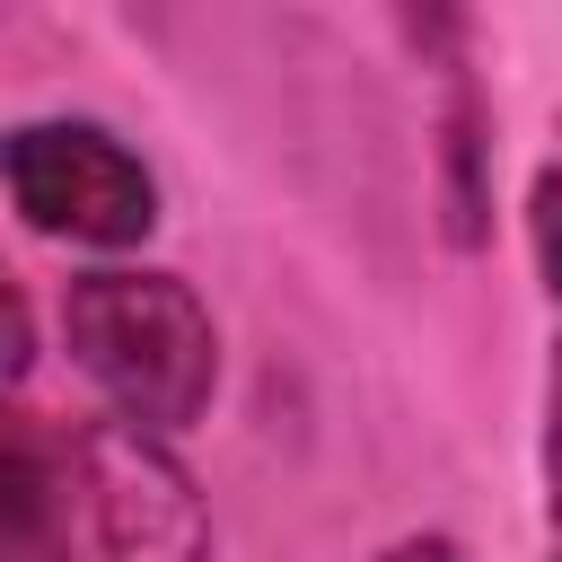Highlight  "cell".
I'll return each instance as SVG.
<instances>
[{
  "label": "cell",
  "mask_w": 562,
  "mask_h": 562,
  "mask_svg": "<svg viewBox=\"0 0 562 562\" xmlns=\"http://www.w3.org/2000/svg\"><path fill=\"white\" fill-rule=\"evenodd\" d=\"M61 342L79 360V378L149 430H193L211 386H220V334L211 307L176 281V272H79L61 290Z\"/></svg>",
  "instance_id": "cell-1"
},
{
  "label": "cell",
  "mask_w": 562,
  "mask_h": 562,
  "mask_svg": "<svg viewBox=\"0 0 562 562\" xmlns=\"http://www.w3.org/2000/svg\"><path fill=\"white\" fill-rule=\"evenodd\" d=\"M9 211L35 237H70V246H140L158 228V176L132 158V140H114L105 123H18L9 132Z\"/></svg>",
  "instance_id": "cell-2"
},
{
  "label": "cell",
  "mask_w": 562,
  "mask_h": 562,
  "mask_svg": "<svg viewBox=\"0 0 562 562\" xmlns=\"http://www.w3.org/2000/svg\"><path fill=\"white\" fill-rule=\"evenodd\" d=\"M70 448H79V501L97 518L105 562H211V518L167 430L105 413Z\"/></svg>",
  "instance_id": "cell-3"
},
{
  "label": "cell",
  "mask_w": 562,
  "mask_h": 562,
  "mask_svg": "<svg viewBox=\"0 0 562 562\" xmlns=\"http://www.w3.org/2000/svg\"><path fill=\"white\" fill-rule=\"evenodd\" d=\"M70 492H79V448L18 404L0 448V562H70Z\"/></svg>",
  "instance_id": "cell-4"
},
{
  "label": "cell",
  "mask_w": 562,
  "mask_h": 562,
  "mask_svg": "<svg viewBox=\"0 0 562 562\" xmlns=\"http://www.w3.org/2000/svg\"><path fill=\"white\" fill-rule=\"evenodd\" d=\"M386 9H395V35L422 70L465 79V0H386Z\"/></svg>",
  "instance_id": "cell-5"
},
{
  "label": "cell",
  "mask_w": 562,
  "mask_h": 562,
  "mask_svg": "<svg viewBox=\"0 0 562 562\" xmlns=\"http://www.w3.org/2000/svg\"><path fill=\"white\" fill-rule=\"evenodd\" d=\"M527 228H536V272H544V299L562 307V167L536 176L527 193Z\"/></svg>",
  "instance_id": "cell-6"
},
{
  "label": "cell",
  "mask_w": 562,
  "mask_h": 562,
  "mask_svg": "<svg viewBox=\"0 0 562 562\" xmlns=\"http://www.w3.org/2000/svg\"><path fill=\"white\" fill-rule=\"evenodd\" d=\"M544 483H553V518H562V342H553V378H544Z\"/></svg>",
  "instance_id": "cell-7"
},
{
  "label": "cell",
  "mask_w": 562,
  "mask_h": 562,
  "mask_svg": "<svg viewBox=\"0 0 562 562\" xmlns=\"http://www.w3.org/2000/svg\"><path fill=\"white\" fill-rule=\"evenodd\" d=\"M378 562H465V553H457L448 536H404V544H386Z\"/></svg>",
  "instance_id": "cell-8"
}]
</instances>
